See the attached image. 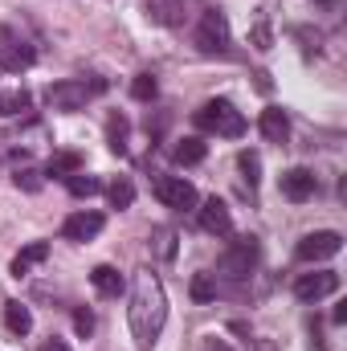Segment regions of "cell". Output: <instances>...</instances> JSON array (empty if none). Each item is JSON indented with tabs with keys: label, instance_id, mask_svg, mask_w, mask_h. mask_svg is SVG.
<instances>
[{
	"label": "cell",
	"instance_id": "6da1fadb",
	"mask_svg": "<svg viewBox=\"0 0 347 351\" xmlns=\"http://www.w3.org/2000/svg\"><path fill=\"white\" fill-rule=\"evenodd\" d=\"M127 323H131V335H135V348L152 351L164 335V323H168V294H164V282L156 269H135L131 278V298H127Z\"/></svg>",
	"mask_w": 347,
	"mask_h": 351
},
{
	"label": "cell",
	"instance_id": "7a4b0ae2",
	"mask_svg": "<svg viewBox=\"0 0 347 351\" xmlns=\"http://www.w3.org/2000/svg\"><path fill=\"white\" fill-rule=\"evenodd\" d=\"M192 123H196L204 135H221V139H241V135H246V114H241L229 98H208V102L192 114Z\"/></svg>",
	"mask_w": 347,
	"mask_h": 351
},
{
	"label": "cell",
	"instance_id": "3957f363",
	"mask_svg": "<svg viewBox=\"0 0 347 351\" xmlns=\"http://www.w3.org/2000/svg\"><path fill=\"white\" fill-rule=\"evenodd\" d=\"M106 90L102 78H66V82H53V86L45 90V102L53 106V110H82L90 98H98Z\"/></svg>",
	"mask_w": 347,
	"mask_h": 351
},
{
	"label": "cell",
	"instance_id": "277c9868",
	"mask_svg": "<svg viewBox=\"0 0 347 351\" xmlns=\"http://www.w3.org/2000/svg\"><path fill=\"white\" fill-rule=\"evenodd\" d=\"M196 49L200 53H229L233 49V33H229V16L221 8H204L200 25H196Z\"/></svg>",
	"mask_w": 347,
	"mask_h": 351
},
{
	"label": "cell",
	"instance_id": "5b68a950",
	"mask_svg": "<svg viewBox=\"0 0 347 351\" xmlns=\"http://www.w3.org/2000/svg\"><path fill=\"white\" fill-rule=\"evenodd\" d=\"M258 237H237L225 254H221V262H217V274L221 278H229V282H241V278H250L254 274V265H258Z\"/></svg>",
	"mask_w": 347,
	"mask_h": 351
},
{
	"label": "cell",
	"instance_id": "8992f818",
	"mask_svg": "<svg viewBox=\"0 0 347 351\" xmlns=\"http://www.w3.org/2000/svg\"><path fill=\"white\" fill-rule=\"evenodd\" d=\"M33 62H37L33 45H29L16 29L0 25V70H4V74H25Z\"/></svg>",
	"mask_w": 347,
	"mask_h": 351
},
{
	"label": "cell",
	"instance_id": "52a82bcc",
	"mask_svg": "<svg viewBox=\"0 0 347 351\" xmlns=\"http://www.w3.org/2000/svg\"><path fill=\"white\" fill-rule=\"evenodd\" d=\"M156 200H160L164 208H176V213H192V208L200 204V192H196V184L184 180V176H160V180H156Z\"/></svg>",
	"mask_w": 347,
	"mask_h": 351
},
{
	"label": "cell",
	"instance_id": "ba28073f",
	"mask_svg": "<svg viewBox=\"0 0 347 351\" xmlns=\"http://www.w3.org/2000/svg\"><path fill=\"white\" fill-rule=\"evenodd\" d=\"M339 250H344V237H339L335 229H319V233H307V237L298 241L294 258H298V262H327V258H335Z\"/></svg>",
	"mask_w": 347,
	"mask_h": 351
},
{
	"label": "cell",
	"instance_id": "9c48e42d",
	"mask_svg": "<svg viewBox=\"0 0 347 351\" xmlns=\"http://www.w3.org/2000/svg\"><path fill=\"white\" fill-rule=\"evenodd\" d=\"M339 290V274L335 269H319V274H298L294 278V298L298 302H319L327 294Z\"/></svg>",
	"mask_w": 347,
	"mask_h": 351
},
{
	"label": "cell",
	"instance_id": "30bf717a",
	"mask_svg": "<svg viewBox=\"0 0 347 351\" xmlns=\"http://www.w3.org/2000/svg\"><path fill=\"white\" fill-rule=\"evenodd\" d=\"M102 225H106V217H102V213H94V208H82V213L66 217V225H62V237L82 245V241H94V237L102 233Z\"/></svg>",
	"mask_w": 347,
	"mask_h": 351
},
{
	"label": "cell",
	"instance_id": "8fae6325",
	"mask_svg": "<svg viewBox=\"0 0 347 351\" xmlns=\"http://www.w3.org/2000/svg\"><path fill=\"white\" fill-rule=\"evenodd\" d=\"M196 217H200V229H204V233H213V237H229V233H233L229 204H225V200H217V196H208V200L196 208Z\"/></svg>",
	"mask_w": 347,
	"mask_h": 351
},
{
	"label": "cell",
	"instance_id": "7c38bea8",
	"mask_svg": "<svg viewBox=\"0 0 347 351\" xmlns=\"http://www.w3.org/2000/svg\"><path fill=\"white\" fill-rule=\"evenodd\" d=\"M278 188H282V196H286V200L302 204V200H311V196H315L319 180H315V172H311V168H290V172H282Z\"/></svg>",
	"mask_w": 347,
	"mask_h": 351
},
{
	"label": "cell",
	"instance_id": "4fadbf2b",
	"mask_svg": "<svg viewBox=\"0 0 347 351\" xmlns=\"http://www.w3.org/2000/svg\"><path fill=\"white\" fill-rule=\"evenodd\" d=\"M258 127H261V135H265L270 143H286V139H290V119H286L282 106H265L261 119H258Z\"/></svg>",
	"mask_w": 347,
	"mask_h": 351
},
{
	"label": "cell",
	"instance_id": "5bb4252c",
	"mask_svg": "<svg viewBox=\"0 0 347 351\" xmlns=\"http://www.w3.org/2000/svg\"><path fill=\"white\" fill-rule=\"evenodd\" d=\"M90 282H94V290H98L102 298H119V294L127 290V282H123V274H119L115 265H94Z\"/></svg>",
	"mask_w": 347,
	"mask_h": 351
},
{
	"label": "cell",
	"instance_id": "9a60e30c",
	"mask_svg": "<svg viewBox=\"0 0 347 351\" xmlns=\"http://www.w3.org/2000/svg\"><path fill=\"white\" fill-rule=\"evenodd\" d=\"M204 156H208V143L204 139H196V135H188V139H180L172 147V160L180 168H196V164H204Z\"/></svg>",
	"mask_w": 347,
	"mask_h": 351
},
{
	"label": "cell",
	"instance_id": "2e32d148",
	"mask_svg": "<svg viewBox=\"0 0 347 351\" xmlns=\"http://www.w3.org/2000/svg\"><path fill=\"white\" fill-rule=\"evenodd\" d=\"M49 258V241H33V245H25L16 258H12V278H25L33 265H41Z\"/></svg>",
	"mask_w": 347,
	"mask_h": 351
},
{
	"label": "cell",
	"instance_id": "e0dca14e",
	"mask_svg": "<svg viewBox=\"0 0 347 351\" xmlns=\"http://www.w3.org/2000/svg\"><path fill=\"white\" fill-rule=\"evenodd\" d=\"M147 16H152L156 25L176 29V25L184 21V0H147Z\"/></svg>",
	"mask_w": 347,
	"mask_h": 351
},
{
	"label": "cell",
	"instance_id": "ac0fdd59",
	"mask_svg": "<svg viewBox=\"0 0 347 351\" xmlns=\"http://www.w3.org/2000/svg\"><path fill=\"white\" fill-rule=\"evenodd\" d=\"M4 327H8L12 335H29V331H33L29 306H25V302H4Z\"/></svg>",
	"mask_w": 347,
	"mask_h": 351
},
{
	"label": "cell",
	"instance_id": "d6986e66",
	"mask_svg": "<svg viewBox=\"0 0 347 351\" xmlns=\"http://www.w3.org/2000/svg\"><path fill=\"white\" fill-rule=\"evenodd\" d=\"M33 106V94L29 90H0V119H16Z\"/></svg>",
	"mask_w": 347,
	"mask_h": 351
},
{
	"label": "cell",
	"instance_id": "ffe728a7",
	"mask_svg": "<svg viewBox=\"0 0 347 351\" xmlns=\"http://www.w3.org/2000/svg\"><path fill=\"white\" fill-rule=\"evenodd\" d=\"M106 200H110V208H131V204H135V184H131L127 176L110 180V188H106Z\"/></svg>",
	"mask_w": 347,
	"mask_h": 351
},
{
	"label": "cell",
	"instance_id": "44dd1931",
	"mask_svg": "<svg viewBox=\"0 0 347 351\" xmlns=\"http://www.w3.org/2000/svg\"><path fill=\"white\" fill-rule=\"evenodd\" d=\"M147 245L156 250V258H160V262H172V258H176V229H168V225L152 229V241H147Z\"/></svg>",
	"mask_w": 347,
	"mask_h": 351
},
{
	"label": "cell",
	"instance_id": "7402d4cb",
	"mask_svg": "<svg viewBox=\"0 0 347 351\" xmlns=\"http://www.w3.org/2000/svg\"><path fill=\"white\" fill-rule=\"evenodd\" d=\"M74 172H82V156L78 152H62V156H53L49 164H45V176H74Z\"/></svg>",
	"mask_w": 347,
	"mask_h": 351
},
{
	"label": "cell",
	"instance_id": "603a6c76",
	"mask_svg": "<svg viewBox=\"0 0 347 351\" xmlns=\"http://www.w3.org/2000/svg\"><path fill=\"white\" fill-rule=\"evenodd\" d=\"M106 139H110V152L115 156H127V119L123 114H110L106 119Z\"/></svg>",
	"mask_w": 347,
	"mask_h": 351
},
{
	"label": "cell",
	"instance_id": "cb8c5ba5",
	"mask_svg": "<svg viewBox=\"0 0 347 351\" xmlns=\"http://www.w3.org/2000/svg\"><path fill=\"white\" fill-rule=\"evenodd\" d=\"M66 188H70V196H98L102 192V180L98 176H86V172H74V176H66Z\"/></svg>",
	"mask_w": 347,
	"mask_h": 351
},
{
	"label": "cell",
	"instance_id": "d4e9b609",
	"mask_svg": "<svg viewBox=\"0 0 347 351\" xmlns=\"http://www.w3.org/2000/svg\"><path fill=\"white\" fill-rule=\"evenodd\" d=\"M192 302H213L217 298V282H213V274H192Z\"/></svg>",
	"mask_w": 347,
	"mask_h": 351
},
{
	"label": "cell",
	"instance_id": "484cf974",
	"mask_svg": "<svg viewBox=\"0 0 347 351\" xmlns=\"http://www.w3.org/2000/svg\"><path fill=\"white\" fill-rule=\"evenodd\" d=\"M156 90H160V82H156L152 74H139V78L131 82V94H135L139 102H152V98H156Z\"/></svg>",
	"mask_w": 347,
	"mask_h": 351
},
{
	"label": "cell",
	"instance_id": "4316f807",
	"mask_svg": "<svg viewBox=\"0 0 347 351\" xmlns=\"http://www.w3.org/2000/svg\"><path fill=\"white\" fill-rule=\"evenodd\" d=\"M237 164H241V172H246V180H250V188H254V184H258V172H261L258 152H241V156H237Z\"/></svg>",
	"mask_w": 347,
	"mask_h": 351
},
{
	"label": "cell",
	"instance_id": "83f0119b",
	"mask_svg": "<svg viewBox=\"0 0 347 351\" xmlns=\"http://www.w3.org/2000/svg\"><path fill=\"white\" fill-rule=\"evenodd\" d=\"M12 180H16V188H25V192H37V188H41V172H37V168H25V172H16Z\"/></svg>",
	"mask_w": 347,
	"mask_h": 351
},
{
	"label": "cell",
	"instance_id": "f1b7e54d",
	"mask_svg": "<svg viewBox=\"0 0 347 351\" xmlns=\"http://www.w3.org/2000/svg\"><path fill=\"white\" fill-rule=\"evenodd\" d=\"M74 331H78L82 339H86L90 331H94V315H90L86 306H78V311H74Z\"/></svg>",
	"mask_w": 347,
	"mask_h": 351
},
{
	"label": "cell",
	"instance_id": "f546056e",
	"mask_svg": "<svg viewBox=\"0 0 347 351\" xmlns=\"http://www.w3.org/2000/svg\"><path fill=\"white\" fill-rule=\"evenodd\" d=\"M254 41H258V49H270V25L258 21V29H254Z\"/></svg>",
	"mask_w": 347,
	"mask_h": 351
},
{
	"label": "cell",
	"instance_id": "4dcf8cb0",
	"mask_svg": "<svg viewBox=\"0 0 347 351\" xmlns=\"http://www.w3.org/2000/svg\"><path fill=\"white\" fill-rule=\"evenodd\" d=\"M41 351H70V343H66V339H45Z\"/></svg>",
	"mask_w": 347,
	"mask_h": 351
},
{
	"label": "cell",
	"instance_id": "1f68e13d",
	"mask_svg": "<svg viewBox=\"0 0 347 351\" xmlns=\"http://www.w3.org/2000/svg\"><path fill=\"white\" fill-rule=\"evenodd\" d=\"M204 351H233V348H229L225 339H208V343H204Z\"/></svg>",
	"mask_w": 347,
	"mask_h": 351
},
{
	"label": "cell",
	"instance_id": "d6a6232c",
	"mask_svg": "<svg viewBox=\"0 0 347 351\" xmlns=\"http://www.w3.org/2000/svg\"><path fill=\"white\" fill-rule=\"evenodd\" d=\"M258 351H274V343L270 339H258Z\"/></svg>",
	"mask_w": 347,
	"mask_h": 351
}]
</instances>
